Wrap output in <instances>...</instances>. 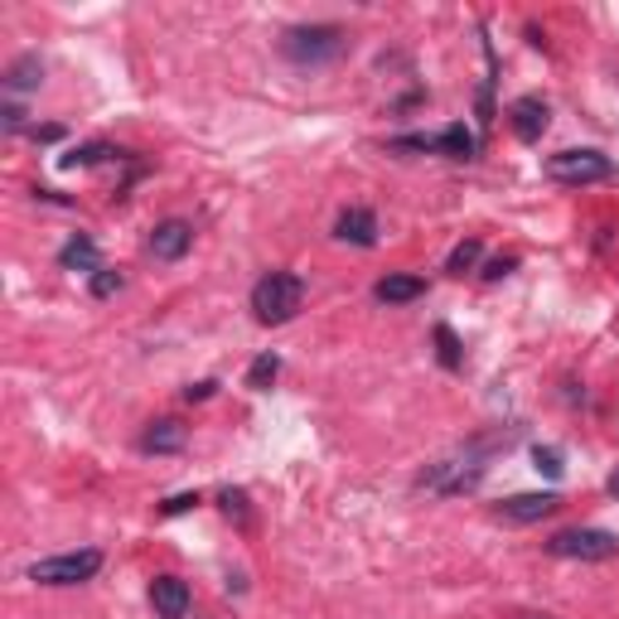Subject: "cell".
Returning a JSON list of instances; mask_svg holds the SVG:
<instances>
[{"mask_svg":"<svg viewBox=\"0 0 619 619\" xmlns=\"http://www.w3.org/2000/svg\"><path fill=\"white\" fill-rule=\"evenodd\" d=\"M107 145H83V151H69V155H63V170H73V165H97V160H107Z\"/></svg>","mask_w":619,"mask_h":619,"instance_id":"ac0fdd59","label":"cell"},{"mask_svg":"<svg viewBox=\"0 0 619 619\" xmlns=\"http://www.w3.org/2000/svg\"><path fill=\"white\" fill-rule=\"evenodd\" d=\"M547 117H551V111H547L543 97H517V103L509 107V127H513V136H517V141H527V145L543 141Z\"/></svg>","mask_w":619,"mask_h":619,"instance_id":"8992f818","label":"cell"},{"mask_svg":"<svg viewBox=\"0 0 619 619\" xmlns=\"http://www.w3.org/2000/svg\"><path fill=\"white\" fill-rule=\"evenodd\" d=\"M533 460H537V469H543L547 479H561V469H567V465H561V450H551V445H537Z\"/></svg>","mask_w":619,"mask_h":619,"instance_id":"d6986e66","label":"cell"},{"mask_svg":"<svg viewBox=\"0 0 619 619\" xmlns=\"http://www.w3.org/2000/svg\"><path fill=\"white\" fill-rule=\"evenodd\" d=\"M59 266H69V272H103V257H97V242L93 238H73L69 247L59 252Z\"/></svg>","mask_w":619,"mask_h":619,"instance_id":"5bb4252c","label":"cell"},{"mask_svg":"<svg viewBox=\"0 0 619 619\" xmlns=\"http://www.w3.org/2000/svg\"><path fill=\"white\" fill-rule=\"evenodd\" d=\"M551 557H567V561H610L619 557V537L605 533V527H567L547 543Z\"/></svg>","mask_w":619,"mask_h":619,"instance_id":"3957f363","label":"cell"},{"mask_svg":"<svg viewBox=\"0 0 619 619\" xmlns=\"http://www.w3.org/2000/svg\"><path fill=\"white\" fill-rule=\"evenodd\" d=\"M334 238L354 242V247H373L378 242V218L373 209H344L340 223H334Z\"/></svg>","mask_w":619,"mask_h":619,"instance_id":"30bf717a","label":"cell"},{"mask_svg":"<svg viewBox=\"0 0 619 619\" xmlns=\"http://www.w3.org/2000/svg\"><path fill=\"white\" fill-rule=\"evenodd\" d=\"M276 373H281V358H276V354H257L252 368H247V388H252V392H266V388L276 382Z\"/></svg>","mask_w":619,"mask_h":619,"instance_id":"2e32d148","label":"cell"},{"mask_svg":"<svg viewBox=\"0 0 619 619\" xmlns=\"http://www.w3.org/2000/svg\"><path fill=\"white\" fill-rule=\"evenodd\" d=\"M39 78H44L39 53H20V59L5 69V93H10V97H15V93H35Z\"/></svg>","mask_w":619,"mask_h":619,"instance_id":"7c38bea8","label":"cell"},{"mask_svg":"<svg viewBox=\"0 0 619 619\" xmlns=\"http://www.w3.org/2000/svg\"><path fill=\"white\" fill-rule=\"evenodd\" d=\"M615 175V160L600 151H557L547 155V179L557 184H600Z\"/></svg>","mask_w":619,"mask_h":619,"instance_id":"5b68a950","label":"cell"},{"mask_svg":"<svg viewBox=\"0 0 619 619\" xmlns=\"http://www.w3.org/2000/svg\"><path fill=\"white\" fill-rule=\"evenodd\" d=\"M0 121H5V131H25V107H20V103H5Z\"/></svg>","mask_w":619,"mask_h":619,"instance_id":"603a6c76","label":"cell"},{"mask_svg":"<svg viewBox=\"0 0 619 619\" xmlns=\"http://www.w3.org/2000/svg\"><path fill=\"white\" fill-rule=\"evenodd\" d=\"M59 136H63L59 127H35V141H59Z\"/></svg>","mask_w":619,"mask_h":619,"instance_id":"4316f807","label":"cell"},{"mask_svg":"<svg viewBox=\"0 0 619 619\" xmlns=\"http://www.w3.org/2000/svg\"><path fill=\"white\" fill-rule=\"evenodd\" d=\"M479 257H484V242L479 238H469V242H460L455 252H450V262H445V272L450 276H465V272H475L479 266Z\"/></svg>","mask_w":619,"mask_h":619,"instance_id":"e0dca14e","label":"cell"},{"mask_svg":"<svg viewBox=\"0 0 619 619\" xmlns=\"http://www.w3.org/2000/svg\"><path fill=\"white\" fill-rule=\"evenodd\" d=\"M436 344H441V364L445 368H460V344H455V334H450L445 324H436Z\"/></svg>","mask_w":619,"mask_h":619,"instance_id":"ffe728a7","label":"cell"},{"mask_svg":"<svg viewBox=\"0 0 619 619\" xmlns=\"http://www.w3.org/2000/svg\"><path fill=\"white\" fill-rule=\"evenodd\" d=\"M373 296L382 300V306H412V300H421V296H426V281H421V276H407V272L382 276Z\"/></svg>","mask_w":619,"mask_h":619,"instance_id":"8fae6325","label":"cell"},{"mask_svg":"<svg viewBox=\"0 0 619 619\" xmlns=\"http://www.w3.org/2000/svg\"><path fill=\"white\" fill-rule=\"evenodd\" d=\"M300 300H306V281H300L296 272H266L252 286V310H257V320H262V324L296 320Z\"/></svg>","mask_w":619,"mask_h":619,"instance_id":"6da1fadb","label":"cell"},{"mask_svg":"<svg viewBox=\"0 0 619 619\" xmlns=\"http://www.w3.org/2000/svg\"><path fill=\"white\" fill-rule=\"evenodd\" d=\"M557 493H513V499L499 503V517H509V523H543V517L557 513Z\"/></svg>","mask_w":619,"mask_h":619,"instance_id":"ba28073f","label":"cell"},{"mask_svg":"<svg viewBox=\"0 0 619 619\" xmlns=\"http://www.w3.org/2000/svg\"><path fill=\"white\" fill-rule=\"evenodd\" d=\"M117 290H121V276H117V272H111V266H103V272H97V276H93V296H97V300H103V296H117Z\"/></svg>","mask_w":619,"mask_h":619,"instance_id":"7402d4cb","label":"cell"},{"mask_svg":"<svg viewBox=\"0 0 619 619\" xmlns=\"http://www.w3.org/2000/svg\"><path fill=\"white\" fill-rule=\"evenodd\" d=\"M151 605L160 619H184L189 605H194V595H189V585L179 576H155L151 581Z\"/></svg>","mask_w":619,"mask_h":619,"instance_id":"52a82bcc","label":"cell"},{"mask_svg":"<svg viewBox=\"0 0 619 619\" xmlns=\"http://www.w3.org/2000/svg\"><path fill=\"white\" fill-rule=\"evenodd\" d=\"M610 489H615V493H619V469H615V479H610Z\"/></svg>","mask_w":619,"mask_h":619,"instance_id":"83f0119b","label":"cell"},{"mask_svg":"<svg viewBox=\"0 0 619 619\" xmlns=\"http://www.w3.org/2000/svg\"><path fill=\"white\" fill-rule=\"evenodd\" d=\"M436 145H441V155H450V160H475V131L465 121H450L441 136H436Z\"/></svg>","mask_w":619,"mask_h":619,"instance_id":"9a60e30c","label":"cell"},{"mask_svg":"<svg viewBox=\"0 0 619 619\" xmlns=\"http://www.w3.org/2000/svg\"><path fill=\"white\" fill-rule=\"evenodd\" d=\"M513 272V257H493L489 266H484V281H499V276H509Z\"/></svg>","mask_w":619,"mask_h":619,"instance_id":"cb8c5ba5","label":"cell"},{"mask_svg":"<svg viewBox=\"0 0 619 619\" xmlns=\"http://www.w3.org/2000/svg\"><path fill=\"white\" fill-rule=\"evenodd\" d=\"M103 571V551L83 547V551H63V557H44L29 567V581L39 585H78V581H93Z\"/></svg>","mask_w":619,"mask_h":619,"instance_id":"277c9868","label":"cell"},{"mask_svg":"<svg viewBox=\"0 0 619 619\" xmlns=\"http://www.w3.org/2000/svg\"><path fill=\"white\" fill-rule=\"evenodd\" d=\"M281 49H286L290 63L320 69V63H330V59H340L344 53V29L340 25H296V29H286Z\"/></svg>","mask_w":619,"mask_h":619,"instance_id":"7a4b0ae2","label":"cell"},{"mask_svg":"<svg viewBox=\"0 0 619 619\" xmlns=\"http://www.w3.org/2000/svg\"><path fill=\"white\" fill-rule=\"evenodd\" d=\"M213 388H218V382H194V388H184V397L189 402H204V397H213Z\"/></svg>","mask_w":619,"mask_h":619,"instance_id":"484cf974","label":"cell"},{"mask_svg":"<svg viewBox=\"0 0 619 619\" xmlns=\"http://www.w3.org/2000/svg\"><path fill=\"white\" fill-rule=\"evenodd\" d=\"M189 242H194V228H189L184 218H165L160 228L151 233V252H155V262H179V257L189 252Z\"/></svg>","mask_w":619,"mask_h":619,"instance_id":"9c48e42d","label":"cell"},{"mask_svg":"<svg viewBox=\"0 0 619 619\" xmlns=\"http://www.w3.org/2000/svg\"><path fill=\"white\" fill-rule=\"evenodd\" d=\"M141 450L145 455H175V450H184V426L179 421H155L151 431L141 436Z\"/></svg>","mask_w":619,"mask_h":619,"instance_id":"4fadbf2b","label":"cell"},{"mask_svg":"<svg viewBox=\"0 0 619 619\" xmlns=\"http://www.w3.org/2000/svg\"><path fill=\"white\" fill-rule=\"evenodd\" d=\"M194 503H199L194 493H179V499H170V503H165V513H170V517H175V513H189V509H194Z\"/></svg>","mask_w":619,"mask_h":619,"instance_id":"d4e9b609","label":"cell"},{"mask_svg":"<svg viewBox=\"0 0 619 619\" xmlns=\"http://www.w3.org/2000/svg\"><path fill=\"white\" fill-rule=\"evenodd\" d=\"M223 513H228V517H238V523H247V493L242 489H223Z\"/></svg>","mask_w":619,"mask_h":619,"instance_id":"44dd1931","label":"cell"}]
</instances>
